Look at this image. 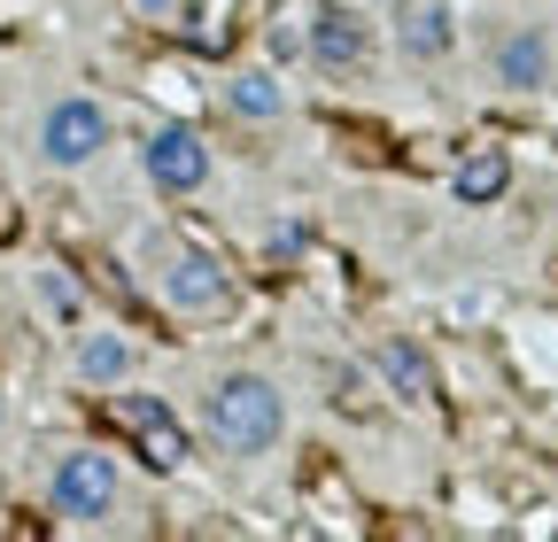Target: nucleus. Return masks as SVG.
Instances as JSON below:
<instances>
[{
  "label": "nucleus",
  "instance_id": "9",
  "mask_svg": "<svg viewBox=\"0 0 558 542\" xmlns=\"http://www.w3.org/2000/svg\"><path fill=\"white\" fill-rule=\"evenodd\" d=\"M396 47L411 62H442L458 47V16H450V0H396Z\"/></svg>",
  "mask_w": 558,
  "mask_h": 542
},
{
  "label": "nucleus",
  "instance_id": "11",
  "mask_svg": "<svg viewBox=\"0 0 558 542\" xmlns=\"http://www.w3.org/2000/svg\"><path fill=\"white\" fill-rule=\"evenodd\" d=\"M132 365H140L132 342H124V333H109V325H86L78 342H70V372H78L86 387H124Z\"/></svg>",
  "mask_w": 558,
  "mask_h": 542
},
{
  "label": "nucleus",
  "instance_id": "1",
  "mask_svg": "<svg viewBox=\"0 0 558 542\" xmlns=\"http://www.w3.org/2000/svg\"><path fill=\"white\" fill-rule=\"evenodd\" d=\"M202 434L226 457H264L288 434V395H279L264 372H218L202 387Z\"/></svg>",
  "mask_w": 558,
  "mask_h": 542
},
{
  "label": "nucleus",
  "instance_id": "6",
  "mask_svg": "<svg viewBox=\"0 0 558 542\" xmlns=\"http://www.w3.org/2000/svg\"><path fill=\"white\" fill-rule=\"evenodd\" d=\"M140 171H148L156 194L179 201V194H202L218 163H209V140H202L194 124H156V132H148V148H140Z\"/></svg>",
  "mask_w": 558,
  "mask_h": 542
},
{
  "label": "nucleus",
  "instance_id": "7",
  "mask_svg": "<svg viewBox=\"0 0 558 542\" xmlns=\"http://www.w3.org/2000/svg\"><path fill=\"white\" fill-rule=\"evenodd\" d=\"M117 419L132 427L140 457H148L156 472H179V465H186V427L171 419L163 395H148V387H117Z\"/></svg>",
  "mask_w": 558,
  "mask_h": 542
},
{
  "label": "nucleus",
  "instance_id": "15",
  "mask_svg": "<svg viewBox=\"0 0 558 542\" xmlns=\"http://www.w3.org/2000/svg\"><path fill=\"white\" fill-rule=\"evenodd\" d=\"M295 54H311L303 32H295V24H279V32H271V62H295Z\"/></svg>",
  "mask_w": 558,
  "mask_h": 542
},
{
  "label": "nucleus",
  "instance_id": "16",
  "mask_svg": "<svg viewBox=\"0 0 558 542\" xmlns=\"http://www.w3.org/2000/svg\"><path fill=\"white\" fill-rule=\"evenodd\" d=\"M132 9H140V16H171V9H179V0H132Z\"/></svg>",
  "mask_w": 558,
  "mask_h": 542
},
{
  "label": "nucleus",
  "instance_id": "3",
  "mask_svg": "<svg viewBox=\"0 0 558 542\" xmlns=\"http://www.w3.org/2000/svg\"><path fill=\"white\" fill-rule=\"evenodd\" d=\"M117 496H124V481H117V457L109 449H62L54 472H47V504L70 527H101L117 512Z\"/></svg>",
  "mask_w": 558,
  "mask_h": 542
},
{
  "label": "nucleus",
  "instance_id": "12",
  "mask_svg": "<svg viewBox=\"0 0 558 542\" xmlns=\"http://www.w3.org/2000/svg\"><path fill=\"white\" fill-rule=\"evenodd\" d=\"M226 109L233 116H248V124H271V116H288V86H279V71H233V86H226Z\"/></svg>",
  "mask_w": 558,
  "mask_h": 542
},
{
  "label": "nucleus",
  "instance_id": "10",
  "mask_svg": "<svg viewBox=\"0 0 558 542\" xmlns=\"http://www.w3.org/2000/svg\"><path fill=\"white\" fill-rule=\"evenodd\" d=\"M373 365H380V380L403 395V403H435L442 395V372H435V357L411 342V333H380V349H373Z\"/></svg>",
  "mask_w": 558,
  "mask_h": 542
},
{
  "label": "nucleus",
  "instance_id": "5",
  "mask_svg": "<svg viewBox=\"0 0 558 542\" xmlns=\"http://www.w3.org/2000/svg\"><path fill=\"white\" fill-rule=\"evenodd\" d=\"M303 47H311L318 71L357 78L365 62H373V16H365V9H349V0H318V9L303 16Z\"/></svg>",
  "mask_w": 558,
  "mask_h": 542
},
{
  "label": "nucleus",
  "instance_id": "14",
  "mask_svg": "<svg viewBox=\"0 0 558 542\" xmlns=\"http://www.w3.org/2000/svg\"><path fill=\"white\" fill-rule=\"evenodd\" d=\"M32 295H39V310H47L54 325H78V318H86V295L70 287L62 263H39V271H32Z\"/></svg>",
  "mask_w": 558,
  "mask_h": 542
},
{
  "label": "nucleus",
  "instance_id": "2",
  "mask_svg": "<svg viewBox=\"0 0 558 542\" xmlns=\"http://www.w3.org/2000/svg\"><path fill=\"white\" fill-rule=\"evenodd\" d=\"M148 280H156V295H163L171 310H186V318L226 310V295H233V271L209 256V248L179 241V233H148Z\"/></svg>",
  "mask_w": 558,
  "mask_h": 542
},
{
  "label": "nucleus",
  "instance_id": "4",
  "mask_svg": "<svg viewBox=\"0 0 558 542\" xmlns=\"http://www.w3.org/2000/svg\"><path fill=\"white\" fill-rule=\"evenodd\" d=\"M109 132H117V116L94 94H54L47 116H39V163L47 171H86L109 148Z\"/></svg>",
  "mask_w": 558,
  "mask_h": 542
},
{
  "label": "nucleus",
  "instance_id": "8",
  "mask_svg": "<svg viewBox=\"0 0 558 542\" xmlns=\"http://www.w3.org/2000/svg\"><path fill=\"white\" fill-rule=\"evenodd\" d=\"M488 71H497L505 94H543L550 71H558V47L543 39V24H512V32L497 39V54H488Z\"/></svg>",
  "mask_w": 558,
  "mask_h": 542
},
{
  "label": "nucleus",
  "instance_id": "17",
  "mask_svg": "<svg viewBox=\"0 0 558 542\" xmlns=\"http://www.w3.org/2000/svg\"><path fill=\"white\" fill-rule=\"evenodd\" d=\"M0 419H9V411H0Z\"/></svg>",
  "mask_w": 558,
  "mask_h": 542
},
{
  "label": "nucleus",
  "instance_id": "13",
  "mask_svg": "<svg viewBox=\"0 0 558 542\" xmlns=\"http://www.w3.org/2000/svg\"><path fill=\"white\" fill-rule=\"evenodd\" d=\"M512 186V156L505 148H481V156H465L458 171H450V194L458 201H497Z\"/></svg>",
  "mask_w": 558,
  "mask_h": 542
}]
</instances>
